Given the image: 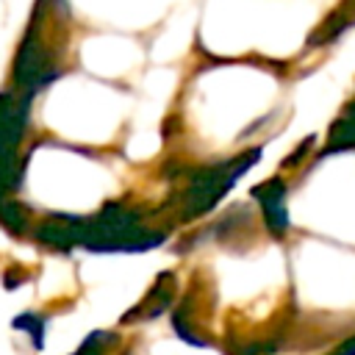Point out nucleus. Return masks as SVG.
<instances>
[]
</instances>
